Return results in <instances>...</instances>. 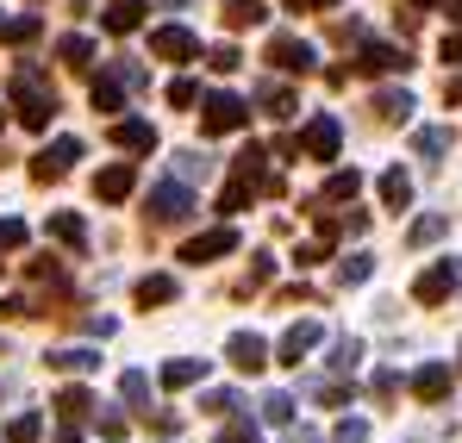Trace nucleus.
I'll return each instance as SVG.
<instances>
[{
	"label": "nucleus",
	"instance_id": "f257e3e1",
	"mask_svg": "<svg viewBox=\"0 0 462 443\" xmlns=\"http://www.w3.org/2000/svg\"><path fill=\"white\" fill-rule=\"evenodd\" d=\"M6 94H13L19 125H32V132H44V125H51V113H57V88H44V75H38V69H19Z\"/></svg>",
	"mask_w": 462,
	"mask_h": 443
},
{
	"label": "nucleus",
	"instance_id": "f03ea898",
	"mask_svg": "<svg viewBox=\"0 0 462 443\" xmlns=\"http://www.w3.org/2000/svg\"><path fill=\"white\" fill-rule=\"evenodd\" d=\"M244 125H250V100H237V94H213L207 113H200L207 138H226V132H244Z\"/></svg>",
	"mask_w": 462,
	"mask_h": 443
},
{
	"label": "nucleus",
	"instance_id": "7ed1b4c3",
	"mask_svg": "<svg viewBox=\"0 0 462 443\" xmlns=\"http://www.w3.org/2000/svg\"><path fill=\"white\" fill-rule=\"evenodd\" d=\"M144 207H151V219H156V225H181L188 213H194V194H188V181H156Z\"/></svg>",
	"mask_w": 462,
	"mask_h": 443
},
{
	"label": "nucleus",
	"instance_id": "20e7f679",
	"mask_svg": "<svg viewBox=\"0 0 462 443\" xmlns=\"http://www.w3.org/2000/svg\"><path fill=\"white\" fill-rule=\"evenodd\" d=\"M151 57H162V63H194V57H200V38H194L188 25H156Z\"/></svg>",
	"mask_w": 462,
	"mask_h": 443
},
{
	"label": "nucleus",
	"instance_id": "39448f33",
	"mask_svg": "<svg viewBox=\"0 0 462 443\" xmlns=\"http://www.w3.org/2000/svg\"><path fill=\"white\" fill-rule=\"evenodd\" d=\"M269 63L282 75H307L319 63V51H312L307 38H294V32H282V38H269Z\"/></svg>",
	"mask_w": 462,
	"mask_h": 443
},
{
	"label": "nucleus",
	"instance_id": "423d86ee",
	"mask_svg": "<svg viewBox=\"0 0 462 443\" xmlns=\"http://www.w3.org/2000/svg\"><path fill=\"white\" fill-rule=\"evenodd\" d=\"M337 144H344V125H337L331 113H319V119L307 125V138H300V150H307L312 162H331V156H337Z\"/></svg>",
	"mask_w": 462,
	"mask_h": 443
},
{
	"label": "nucleus",
	"instance_id": "0eeeda50",
	"mask_svg": "<svg viewBox=\"0 0 462 443\" xmlns=\"http://www.w3.org/2000/svg\"><path fill=\"white\" fill-rule=\"evenodd\" d=\"M226 356H231V369H237V374H256V369H269V344H263L256 331H231Z\"/></svg>",
	"mask_w": 462,
	"mask_h": 443
},
{
	"label": "nucleus",
	"instance_id": "6e6552de",
	"mask_svg": "<svg viewBox=\"0 0 462 443\" xmlns=\"http://www.w3.org/2000/svg\"><path fill=\"white\" fill-rule=\"evenodd\" d=\"M450 294H457V263H431V269L412 281V300H425V306H444Z\"/></svg>",
	"mask_w": 462,
	"mask_h": 443
},
{
	"label": "nucleus",
	"instance_id": "1a4fd4ad",
	"mask_svg": "<svg viewBox=\"0 0 462 443\" xmlns=\"http://www.w3.org/2000/svg\"><path fill=\"white\" fill-rule=\"evenodd\" d=\"M76 156H81V138H57L51 150H38V156H32V175H38V181H57V175H69V162H76Z\"/></svg>",
	"mask_w": 462,
	"mask_h": 443
},
{
	"label": "nucleus",
	"instance_id": "9d476101",
	"mask_svg": "<svg viewBox=\"0 0 462 443\" xmlns=\"http://www.w3.org/2000/svg\"><path fill=\"white\" fill-rule=\"evenodd\" d=\"M356 69H363V75H400V69H412V57H406L400 44H363Z\"/></svg>",
	"mask_w": 462,
	"mask_h": 443
},
{
	"label": "nucleus",
	"instance_id": "9b49d317",
	"mask_svg": "<svg viewBox=\"0 0 462 443\" xmlns=\"http://www.w3.org/2000/svg\"><path fill=\"white\" fill-rule=\"evenodd\" d=\"M231 250H237V231L219 225V231H200V237L181 250V263H213V256H231Z\"/></svg>",
	"mask_w": 462,
	"mask_h": 443
},
{
	"label": "nucleus",
	"instance_id": "f8f14e48",
	"mask_svg": "<svg viewBox=\"0 0 462 443\" xmlns=\"http://www.w3.org/2000/svg\"><path fill=\"white\" fill-rule=\"evenodd\" d=\"M132 188H138V169H132V162H113V169H100V175H94V194H100L106 207H119Z\"/></svg>",
	"mask_w": 462,
	"mask_h": 443
},
{
	"label": "nucleus",
	"instance_id": "ddd939ff",
	"mask_svg": "<svg viewBox=\"0 0 462 443\" xmlns=\"http://www.w3.org/2000/svg\"><path fill=\"white\" fill-rule=\"evenodd\" d=\"M319 337H325V325H319V318H300V325H288V337H282V363H300V356H307Z\"/></svg>",
	"mask_w": 462,
	"mask_h": 443
},
{
	"label": "nucleus",
	"instance_id": "4468645a",
	"mask_svg": "<svg viewBox=\"0 0 462 443\" xmlns=\"http://www.w3.org/2000/svg\"><path fill=\"white\" fill-rule=\"evenodd\" d=\"M113 144L119 150H156L151 119H119V125H113Z\"/></svg>",
	"mask_w": 462,
	"mask_h": 443
},
{
	"label": "nucleus",
	"instance_id": "2eb2a0df",
	"mask_svg": "<svg viewBox=\"0 0 462 443\" xmlns=\"http://www.w3.org/2000/svg\"><path fill=\"white\" fill-rule=\"evenodd\" d=\"M44 363H51L57 374H94L100 369V350H51Z\"/></svg>",
	"mask_w": 462,
	"mask_h": 443
},
{
	"label": "nucleus",
	"instance_id": "dca6fc26",
	"mask_svg": "<svg viewBox=\"0 0 462 443\" xmlns=\"http://www.w3.org/2000/svg\"><path fill=\"white\" fill-rule=\"evenodd\" d=\"M406 113H412V94H406V88H382V94H375V119L406 125Z\"/></svg>",
	"mask_w": 462,
	"mask_h": 443
},
{
	"label": "nucleus",
	"instance_id": "f3484780",
	"mask_svg": "<svg viewBox=\"0 0 462 443\" xmlns=\"http://www.w3.org/2000/svg\"><path fill=\"white\" fill-rule=\"evenodd\" d=\"M412 393H419V400H444V393H450V369H444V363H425V369L412 374Z\"/></svg>",
	"mask_w": 462,
	"mask_h": 443
},
{
	"label": "nucleus",
	"instance_id": "a211bd4d",
	"mask_svg": "<svg viewBox=\"0 0 462 443\" xmlns=\"http://www.w3.org/2000/svg\"><path fill=\"white\" fill-rule=\"evenodd\" d=\"M382 200L393 207V213L412 207V175H406V169H387V175H382Z\"/></svg>",
	"mask_w": 462,
	"mask_h": 443
},
{
	"label": "nucleus",
	"instance_id": "6ab92c4d",
	"mask_svg": "<svg viewBox=\"0 0 462 443\" xmlns=\"http://www.w3.org/2000/svg\"><path fill=\"white\" fill-rule=\"evenodd\" d=\"M194 381H207V363H194V356L162 363V387H194Z\"/></svg>",
	"mask_w": 462,
	"mask_h": 443
},
{
	"label": "nucleus",
	"instance_id": "aec40b11",
	"mask_svg": "<svg viewBox=\"0 0 462 443\" xmlns=\"http://www.w3.org/2000/svg\"><path fill=\"white\" fill-rule=\"evenodd\" d=\"M144 0H106V32H138Z\"/></svg>",
	"mask_w": 462,
	"mask_h": 443
},
{
	"label": "nucleus",
	"instance_id": "412c9836",
	"mask_svg": "<svg viewBox=\"0 0 462 443\" xmlns=\"http://www.w3.org/2000/svg\"><path fill=\"white\" fill-rule=\"evenodd\" d=\"M32 38H38L32 13H0V44H32Z\"/></svg>",
	"mask_w": 462,
	"mask_h": 443
},
{
	"label": "nucleus",
	"instance_id": "4be33fe9",
	"mask_svg": "<svg viewBox=\"0 0 462 443\" xmlns=\"http://www.w3.org/2000/svg\"><path fill=\"white\" fill-rule=\"evenodd\" d=\"M51 237L69 244V250H88V225H81L76 213H51Z\"/></svg>",
	"mask_w": 462,
	"mask_h": 443
},
{
	"label": "nucleus",
	"instance_id": "5701e85b",
	"mask_svg": "<svg viewBox=\"0 0 462 443\" xmlns=\"http://www.w3.org/2000/svg\"><path fill=\"white\" fill-rule=\"evenodd\" d=\"M175 300V275H144L138 281V306H169Z\"/></svg>",
	"mask_w": 462,
	"mask_h": 443
},
{
	"label": "nucleus",
	"instance_id": "b1692460",
	"mask_svg": "<svg viewBox=\"0 0 462 443\" xmlns=\"http://www.w3.org/2000/svg\"><path fill=\"white\" fill-rule=\"evenodd\" d=\"M269 13H263V0H226V25L231 32H244V25H263Z\"/></svg>",
	"mask_w": 462,
	"mask_h": 443
},
{
	"label": "nucleus",
	"instance_id": "393cba45",
	"mask_svg": "<svg viewBox=\"0 0 462 443\" xmlns=\"http://www.w3.org/2000/svg\"><path fill=\"white\" fill-rule=\"evenodd\" d=\"M412 150H419L425 162H438V156L450 150V132H444V125H425V132H412Z\"/></svg>",
	"mask_w": 462,
	"mask_h": 443
},
{
	"label": "nucleus",
	"instance_id": "a878e982",
	"mask_svg": "<svg viewBox=\"0 0 462 443\" xmlns=\"http://www.w3.org/2000/svg\"><path fill=\"white\" fill-rule=\"evenodd\" d=\"M369 275H375V256H363V250H356V256H344V263H337V281H344V288H363V281H369Z\"/></svg>",
	"mask_w": 462,
	"mask_h": 443
},
{
	"label": "nucleus",
	"instance_id": "bb28decb",
	"mask_svg": "<svg viewBox=\"0 0 462 443\" xmlns=\"http://www.w3.org/2000/svg\"><path fill=\"white\" fill-rule=\"evenodd\" d=\"M250 194H263V188H256V181H244V175H231V188L219 194V213H244V207H250Z\"/></svg>",
	"mask_w": 462,
	"mask_h": 443
},
{
	"label": "nucleus",
	"instance_id": "cd10ccee",
	"mask_svg": "<svg viewBox=\"0 0 462 443\" xmlns=\"http://www.w3.org/2000/svg\"><path fill=\"white\" fill-rule=\"evenodd\" d=\"M88 100H94V113H119V100H125V94H119V81H113V75H100V81L88 88Z\"/></svg>",
	"mask_w": 462,
	"mask_h": 443
},
{
	"label": "nucleus",
	"instance_id": "c85d7f7f",
	"mask_svg": "<svg viewBox=\"0 0 462 443\" xmlns=\"http://www.w3.org/2000/svg\"><path fill=\"white\" fill-rule=\"evenodd\" d=\"M356 188H363V175H356V169H337V175L325 181V194H319V200H356Z\"/></svg>",
	"mask_w": 462,
	"mask_h": 443
},
{
	"label": "nucleus",
	"instance_id": "c756f323",
	"mask_svg": "<svg viewBox=\"0 0 462 443\" xmlns=\"http://www.w3.org/2000/svg\"><path fill=\"white\" fill-rule=\"evenodd\" d=\"M444 231H450V219H444V213H431V219H419L412 231H406V244H419V250H425V244H438Z\"/></svg>",
	"mask_w": 462,
	"mask_h": 443
},
{
	"label": "nucleus",
	"instance_id": "7c9ffc66",
	"mask_svg": "<svg viewBox=\"0 0 462 443\" xmlns=\"http://www.w3.org/2000/svg\"><path fill=\"white\" fill-rule=\"evenodd\" d=\"M263 106H269L275 119H294V106H300V100H294V88H275V81H269V88H263Z\"/></svg>",
	"mask_w": 462,
	"mask_h": 443
},
{
	"label": "nucleus",
	"instance_id": "2f4dec72",
	"mask_svg": "<svg viewBox=\"0 0 462 443\" xmlns=\"http://www.w3.org/2000/svg\"><path fill=\"white\" fill-rule=\"evenodd\" d=\"M119 393H125L132 406H144V400H151V374H144V369H125V374H119Z\"/></svg>",
	"mask_w": 462,
	"mask_h": 443
},
{
	"label": "nucleus",
	"instance_id": "473e14b6",
	"mask_svg": "<svg viewBox=\"0 0 462 443\" xmlns=\"http://www.w3.org/2000/svg\"><path fill=\"white\" fill-rule=\"evenodd\" d=\"M38 431H44V419H38V412H19V419L6 425V443H38Z\"/></svg>",
	"mask_w": 462,
	"mask_h": 443
},
{
	"label": "nucleus",
	"instance_id": "72a5a7b5",
	"mask_svg": "<svg viewBox=\"0 0 462 443\" xmlns=\"http://www.w3.org/2000/svg\"><path fill=\"white\" fill-rule=\"evenodd\" d=\"M194 175L207 181V156L200 150H175V181H194Z\"/></svg>",
	"mask_w": 462,
	"mask_h": 443
},
{
	"label": "nucleus",
	"instance_id": "f704fd0d",
	"mask_svg": "<svg viewBox=\"0 0 462 443\" xmlns=\"http://www.w3.org/2000/svg\"><path fill=\"white\" fill-rule=\"evenodd\" d=\"M57 412H63V419H88V412H94V400H88L81 387H63V400H57Z\"/></svg>",
	"mask_w": 462,
	"mask_h": 443
},
{
	"label": "nucleus",
	"instance_id": "c9c22d12",
	"mask_svg": "<svg viewBox=\"0 0 462 443\" xmlns=\"http://www.w3.org/2000/svg\"><path fill=\"white\" fill-rule=\"evenodd\" d=\"M356 363H363V344L356 337H337L331 344V369H356Z\"/></svg>",
	"mask_w": 462,
	"mask_h": 443
},
{
	"label": "nucleus",
	"instance_id": "e433bc0d",
	"mask_svg": "<svg viewBox=\"0 0 462 443\" xmlns=\"http://www.w3.org/2000/svg\"><path fill=\"white\" fill-rule=\"evenodd\" d=\"M57 57H63V63H76V69H88L94 44H88V38H63V44H57Z\"/></svg>",
	"mask_w": 462,
	"mask_h": 443
},
{
	"label": "nucleus",
	"instance_id": "4c0bfd02",
	"mask_svg": "<svg viewBox=\"0 0 462 443\" xmlns=\"http://www.w3.org/2000/svg\"><path fill=\"white\" fill-rule=\"evenodd\" d=\"M263 419H269V425H288V419H294V400H288V393H269V400H263Z\"/></svg>",
	"mask_w": 462,
	"mask_h": 443
},
{
	"label": "nucleus",
	"instance_id": "58836bf2",
	"mask_svg": "<svg viewBox=\"0 0 462 443\" xmlns=\"http://www.w3.org/2000/svg\"><path fill=\"white\" fill-rule=\"evenodd\" d=\"M312 400H325V406H350V387H344V381H319Z\"/></svg>",
	"mask_w": 462,
	"mask_h": 443
},
{
	"label": "nucleus",
	"instance_id": "ea45409f",
	"mask_svg": "<svg viewBox=\"0 0 462 443\" xmlns=\"http://www.w3.org/2000/svg\"><path fill=\"white\" fill-rule=\"evenodd\" d=\"M194 100H200V88H194L188 75H181V81H169V106H194Z\"/></svg>",
	"mask_w": 462,
	"mask_h": 443
},
{
	"label": "nucleus",
	"instance_id": "a19ab883",
	"mask_svg": "<svg viewBox=\"0 0 462 443\" xmlns=\"http://www.w3.org/2000/svg\"><path fill=\"white\" fill-rule=\"evenodd\" d=\"M25 244V225L19 219H0V250H19Z\"/></svg>",
	"mask_w": 462,
	"mask_h": 443
},
{
	"label": "nucleus",
	"instance_id": "79ce46f5",
	"mask_svg": "<svg viewBox=\"0 0 462 443\" xmlns=\"http://www.w3.org/2000/svg\"><path fill=\"white\" fill-rule=\"evenodd\" d=\"M207 69L231 75V69H237V51H231V44H219V51H213V57H207Z\"/></svg>",
	"mask_w": 462,
	"mask_h": 443
},
{
	"label": "nucleus",
	"instance_id": "37998d69",
	"mask_svg": "<svg viewBox=\"0 0 462 443\" xmlns=\"http://www.w3.org/2000/svg\"><path fill=\"white\" fill-rule=\"evenodd\" d=\"M207 412H237V393H200Z\"/></svg>",
	"mask_w": 462,
	"mask_h": 443
},
{
	"label": "nucleus",
	"instance_id": "c03bdc74",
	"mask_svg": "<svg viewBox=\"0 0 462 443\" xmlns=\"http://www.w3.org/2000/svg\"><path fill=\"white\" fill-rule=\"evenodd\" d=\"M369 438V425H363V419H344V425H337V443H363Z\"/></svg>",
	"mask_w": 462,
	"mask_h": 443
},
{
	"label": "nucleus",
	"instance_id": "a18cd8bd",
	"mask_svg": "<svg viewBox=\"0 0 462 443\" xmlns=\"http://www.w3.org/2000/svg\"><path fill=\"white\" fill-rule=\"evenodd\" d=\"M269 275H275V263H269V256H250V288H263Z\"/></svg>",
	"mask_w": 462,
	"mask_h": 443
},
{
	"label": "nucleus",
	"instance_id": "49530a36",
	"mask_svg": "<svg viewBox=\"0 0 462 443\" xmlns=\"http://www.w3.org/2000/svg\"><path fill=\"white\" fill-rule=\"evenodd\" d=\"M294 13H312V6H337V0H288Z\"/></svg>",
	"mask_w": 462,
	"mask_h": 443
},
{
	"label": "nucleus",
	"instance_id": "de8ad7c7",
	"mask_svg": "<svg viewBox=\"0 0 462 443\" xmlns=\"http://www.w3.org/2000/svg\"><path fill=\"white\" fill-rule=\"evenodd\" d=\"M450 19H457V25H462V0H450Z\"/></svg>",
	"mask_w": 462,
	"mask_h": 443
},
{
	"label": "nucleus",
	"instance_id": "09e8293b",
	"mask_svg": "<svg viewBox=\"0 0 462 443\" xmlns=\"http://www.w3.org/2000/svg\"><path fill=\"white\" fill-rule=\"evenodd\" d=\"M419 6H438V0H419Z\"/></svg>",
	"mask_w": 462,
	"mask_h": 443
},
{
	"label": "nucleus",
	"instance_id": "8fccbe9b",
	"mask_svg": "<svg viewBox=\"0 0 462 443\" xmlns=\"http://www.w3.org/2000/svg\"><path fill=\"white\" fill-rule=\"evenodd\" d=\"M169 6H181V0H169Z\"/></svg>",
	"mask_w": 462,
	"mask_h": 443
}]
</instances>
